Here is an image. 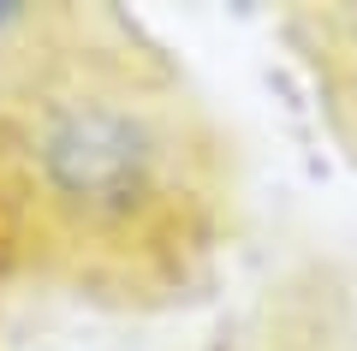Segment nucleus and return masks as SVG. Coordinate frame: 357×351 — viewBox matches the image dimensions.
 <instances>
[{"label":"nucleus","instance_id":"obj_1","mask_svg":"<svg viewBox=\"0 0 357 351\" xmlns=\"http://www.w3.org/2000/svg\"><path fill=\"white\" fill-rule=\"evenodd\" d=\"M36 173L60 209L107 226L126 221L155 185V131L114 96H60L36 113Z\"/></svg>","mask_w":357,"mask_h":351}]
</instances>
